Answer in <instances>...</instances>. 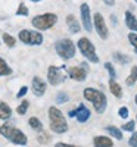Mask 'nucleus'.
Instances as JSON below:
<instances>
[{
    "instance_id": "obj_15",
    "label": "nucleus",
    "mask_w": 137,
    "mask_h": 147,
    "mask_svg": "<svg viewBox=\"0 0 137 147\" xmlns=\"http://www.w3.org/2000/svg\"><path fill=\"white\" fill-rule=\"evenodd\" d=\"M112 146H114V141L109 137H102V136L94 137V147H112Z\"/></svg>"
},
{
    "instance_id": "obj_40",
    "label": "nucleus",
    "mask_w": 137,
    "mask_h": 147,
    "mask_svg": "<svg viewBox=\"0 0 137 147\" xmlns=\"http://www.w3.org/2000/svg\"><path fill=\"white\" fill-rule=\"evenodd\" d=\"M134 2H136V3H137V0H134Z\"/></svg>"
},
{
    "instance_id": "obj_30",
    "label": "nucleus",
    "mask_w": 137,
    "mask_h": 147,
    "mask_svg": "<svg viewBox=\"0 0 137 147\" xmlns=\"http://www.w3.org/2000/svg\"><path fill=\"white\" fill-rule=\"evenodd\" d=\"M128 40H130V43H131L133 47H134V52L137 53V32H131V34H128Z\"/></svg>"
},
{
    "instance_id": "obj_21",
    "label": "nucleus",
    "mask_w": 137,
    "mask_h": 147,
    "mask_svg": "<svg viewBox=\"0 0 137 147\" xmlns=\"http://www.w3.org/2000/svg\"><path fill=\"white\" fill-rule=\"evenodd\" d=\"M28 124H30V127H31L33 129H35V131H41V128H43V125H41V122H40V119H37L35 116L30 118V121H28Z\"/></svg>"
},
{
    "instance_id": "obj_34",
    "label": "nucleus",
    "mask_w": 137,
    "mask_h": 147,
    "mask_svg": "<svg viewBox=\"0 0 137 147\" xmlns=\"http://www.w3.org/2000/svg\"><path fill=\"white\" fill-rule=\"evenodd\" d=\"M27 91H28V87H25V85H24V87H21V90L18 91L16 97H18V99H19V97H22V96H25V94H27Z\"/></svg>"
},
{
    "instance_id": "obj_33",
    "label": "nucleus",
    "mask_w": 137,
    "mask_h": 147,
    "mask_svg": "<svg viewBox=\"0 0 137 147\" xmlns=\"http://www.w3.org/2000/svg\"><path fill=\"white\" fill-rule=\"evenodd\" d=\"M130 146L131 147H137V132H133V136L130 137Z\"/></svg>"
},
{
    "instance_id": "obj_2",
    "label": "nucleus",
    "mask_w": 137,
    "mask_h": 147,
    "mask_svg": "<svg viewBox=\"0 0 137 147\" xmlns=\"http://www.w3.org/2000/svg\"><path fill=\"white\" fill-rule=\"evenodd\" d=\"M49 121H50V129L56 134H64L68 129V124L66 119L64 116V113L55 106L49 107Z\"/></svg>"
},
{
    "instance_id": "obj_36",
    "label": "nucleus",
    "mask_w": 137,
    "mask_h": 147,
    "mask_svg": "<svg viewBox=\"0 0 137 147\" xmlns=\"http://www.w3.org/2000/svg\"><path fill=\"white\" fill-rule=\"evenodd\" d=\"M103 2H105V5H108V6H114L115 0H103Z\"/></svg>"
},
{
    "instance_id": "obj_18",
    "label": "nucleus",
    "mask_w": 137,
    "mask_h": 147,
    "mask_svg": "<svg viewBox=\"0 0 137 147\" xmlns=\"http://www.w3.org/2000/svg\"><path fill=\"white\" fill-rule=\"evenodd\" d=\"M109 88H111V93L114 94L115 97H122V90H121V85L115 81V80H111L109 81Z\"/></svg>"
},
{
    "instance_id": "obj_27",
    "label": "nucleus",
    "mask_w": 137,
    "mask_h": 147,
    "mask_svg": "<svg viewBox=\"0 0 137 147\" xmlns=\"http://www.w3.org/2000/svg\"><path fill=\"white\" fill-rule=\"evenodd\" d=\"M16 15L18 16H28V7L24 5V3H21L19 7H18V10H16Z\"/></svg>"
},
{
    "instance_id": "obj_11",
    "label": "nucleus",
    "mask_w": 137,
    "mask_h": 147,
    "mask_svg": "<svg viewBox=\"0 0 137 147\" xmlns=\"http://www.w3.org/2000/svg\"><path fill=\"white\" fill-rule=\"evenodd\" d=\"M87 65L85 63H83L80 68L78 66H71V68H68V75H69V78L71 80H74V81H84L85 78H87Z\"/></svg>"
},
{
    "instance_id": "obj_13",
    "label": "nucleus",
    "mask_w": 137,
    "mask_h": 147,
    "mask_svg": "<svg viewBox=\"0 0 137 147\" xmlns=\"http://www.w3.org/2000/svg\"><path fill=\"white\" fill-rule=\"evenodd\" d=\"M65 21H66V25H68V28H69V31H71L72 34H77V32H80L81 25H80V22L77 21V18L74 16V15H68Z\"/></svg>"
},
{
    "instance_id": "obj_8",
    "label": "nucleus",
    "mask_w": 137,
    "mask_h": 147,
    "mask_svg": "<svg viewBox=\"0 0 137 147\" xmlns=\"http://www.w3.org/2000/svg\"><path fill=\"white\" fill-rule=\"evenodd\" d=\"M65 66H49V71H47V80H49V84L50 85H58L60 82H64L65 80V74H62V69Z\"/></svg>"
},
{
    "instance_id": "obj_14",
    "label": "nucleus",
    "mask_w": 137,
    "mask_h": 147,
    "mask_svg": "<svg viewBox=\"0 0 137 147\" xmlns=\"http://www.w3.org/2000/svg\"><path fill=\"white\" fill-rule=\"evenodd\" d=\"M75 118L78 119V122H85L90 118V110L87 109L84 105H80L78 109L75 110Z\"/></svg>"
},
{
    "instance_id": "obj_19",
    "label": "nucleus",
    "mask_w": 137,
    "mask_h": 147,
    "mask_svg": "<svg viewBox=\"0 0 137 147\" xmlns=\"http://www.w3.org/2000/svg\"><path fill=\"white\" fill-rule=\"evenodd\" d=\"M125 82H127V85H130V87L137 82V66H133L131 68V72H130V75L127 77Z\"/></svg>"
},
{
    "instance_id": "obj_29",
    "label": "nucleus",
    "mask_w": 137,
    "mask_h": 147,
    "mask_svg": "<svg viewBox=\"0 0 137 147\" xmlns=\"http://www.w3.org/2000/svg\"><path fill=\"white\" fill-rule=\"evenodd\" d=\"M105 68H106V71L109 72V77H111V80H115V77H117V72H115L114 66H112V63L106 62V63H105Z\"/></svg>"
},
{
    "instance_id": "obj_20",
    "label": "nucleus",
    "mask_w": 137,
    "mask_h": 147,
    "mask_svg": "<svg viewBox=\"0 0 137 147\" xmlns=\"http://www.w3.org/2000/svg\"><path fill=\"white\" fill-rule=\"evenodd\" d=\"M10 74H12V69L9 68V65L5 60L0 57V77H6V75H10Z\"/></svg>"
},
{
    "instance_id": "obj_38",
    "label": "nucleus",
    "mask_w": 137,
    "mask_h": 147,
    "mask_svg": "<svg viewBox=\"0 0 137 147\" xmlns=\"http://www.w3.org/2000/svg\"><path fill=\"white\" fill-rule=\"evenodd\" d=\"M31 2H35L37 3V2H41V0H31Z\"/></svg>"
},
{
    "instance_id": "obj_4",
    "label": "nucleus",
    "mask_w": 137,
    "mask_h": 147,
    "mask_svg": "<svg viewBox=\"0 0 137 147\" xmlns=\"http://www.w3.org/2000/svg\"><path fill=\"white\" fill-rule=\"evenodd\" d=\"M55 50L60 59L69 60L75 56V44L69 38H62V40H58L55 43Z\"/></svg>"
},
{
    "instance_id": "obj_10",
    "label": "nucleus",
    "mask_w": 137,
    "mask_h": 147,
    "mask_svg": "<svg viewBox=\"0 0 137 147\" xmlns=\"http://www.w3.org/2000/svg\"><path fill=\"white\" fill-rule=\"evenodd\" d=\"M93 22H94V28L99 34V37H100L102 40H106L108 38V27H106V24H105V19L102 16V13H94L93 16Z\"/></svg>"
},
{
    "instance_id": "obj_37",
    "label": "nucleus",
    "mask_w": 137,
    "mask_h": 147,
    "mask_svg": "<svg viewBox=\"0 0 137 147\" xmlns=\"http://www.w3.org/2000/svg\"><path fill=\"white\" fill-rule=\"evenodd\" d=\"M69 116H71V118L75 116V110H71V112H69Z\"/></svg>"
},
{
    "instance_id": "obj_25",
    "label": "nucleus",
    "mask_w": 137,
    "mask_h": 147,
    "mask_svg": "<svg viewBox=\"0 0 137 147\" xmlns=\"http://www.w3.org/2000/svg\"><path fill=\"white\" fill-rule=\"evenodd\" d=\"M114 59L117 60V62H119V63H128V62H131V57L122 55V53H114Z\"/></svg>"
},
{
    "instance_id": "obj_17",
    "label": "nucleus",
    "mask_w": 137,
    "mask_h": 147,
    "mask_svg": "<svg viewBox=\"0 0 137 147\" xmlns=\"http://www.w3.org/2000/svg\"><path fill=\"white\" fill-rule=\"evenodd\" d=\"M10 115H12L10 106H9L7 103H5V102H0V119L6 121V119L10 118Z\"/></svg>"
},
{
    "instance_id": "obj_26",
    "label": "nucleus",
    "mask_w": 137,
    "mask_h": 147,
    "mask_svg": "<svg viewBox=\"0 0 137 147\" xmlns=\"http://www.w3.org/2000/svg\"><path fill=\"white\" fill-rule=\"evenodd\" d=\"M68 100H69V96H68L66 93L60 91V93L56 94V103H66Z\"/></svg>"
},
{
    "instance_id": "obj_22",
    "label": "nucleus",
    "mask_w": 137,
    "mask_h": 147,
    "mask_svg": "<svg viewBox=\"0 0 137 147\" xmlns=\"http://www.w3.org/2000/svg\"><path fill=\"white\" fill-rule=\"evenodd\" d=\"M106 131L111 134V136H114L117 140H122V132L117 127H106Z\"/></svg>"
},
{
    "instance_id": "obj_31",
    "label": "nucleus",
    "mask_w": 137,
    "mask_h": 147,
    "mask_svg": "<svg viewBox=\"0 0 137 147\" xmlns=\"http://www.w3.org/2000/svg\"><path fill=\"white\" fill-rule=\"evenodd\" d=\"M118 115H119L121 118H128V107H125V106L119 107V110H118Z\"/></svg>"
},
{
    "instance_id": "obj_35",
    "label": "nucleus",
    "mask_w": 137,
    "mask_h": 147,
    "mask_svg": "<svg viewBox=\"0 0 137 147\" xmlns=\"http://www.w3.org/2000/svg\"><path fill=\"white\" fill-rule=\"evenodd\" d=\"M55 147H78V146H72V144H66V143H56Z\"/></svg>"
},
{
    "instance_id": "obj_39",
    "label": "nucleus",
    "mask_w": 137,
    "mask_h": 147,
    "mask_svg": "<svg viewBox=\"0 0 137 147\" xmlns=\"http://www.w3.org/2000/svg\"><path fill=\"white\" fill-rule=\"evenodd\" d=\"M136 105H137V96H136Z\"/></svg>"
},
{
    "instance_id": "obj_3",
    "label": "nucleus",
    "mask_w": 137,
    "mask_h": 147,
    "mask_svg": "<svg viewBox=\"0 0 137 147\" xmlns=\"http://www.w3.org/2000/svg\"><path fill=\"white\" fill-rule=\"evenodd\" d=\"M0 134H2L3 137H6L10 143L18 144V146H25L27 141H28L25 134H24L21 129L15 128L12 124H3L2 127H0Z\"/></svg>"
},
{
    "instance_id": "obj_16",
    "label": "nucleus",
    "mask_w": 137,
    "mask_h": 147,
    "mask_svg": "<svg viewBox=\"0 0 137 147\" xmlns=\"http://www.w3.org/2000/svg\"><path fill=\"white\" fill-rule=\"evenodd\" d=\"M125 25H127L131 31H137V18L131 13L130 10L125 12Z\"/></svg>"
},
{
    "instance_id": "obj_28",
    "label": "nucleus",
    "mask_w": 137,
    "mask_h": 147,
    "mask_svg": "<svg viewBox=\"0 0 137 147\" xmlns=\"http://www.w3.org/2000/svg\"><path fill=\"white\" fill-rule=\"evenodd\" d=\"M37 141H39L40 144H47V143H49V136H47L46 132L40 131L39 136H37Z\"/></svg>"
},
{
    "instance_id": "obj_9",
    "label": "nucleus",
    "mask_w": 137,
    "mask_h": 147,
    "mask_svg": "<svg viewBox=\"0 0 137 147\" xmlns=\"http://www.w3.org/2000/svg\"><path fill=\"white\" fill-rule=\"evenodd\" d=\"M80 12H81V21H83V27L87 32H92L93 30V18L90 13V7L87 3H83L80 6Z\"/></svg>"
},
{
    "instance_id": "obj_23",
    "label": "nucleus",
    "mask_w": 137,
    "mask_h": 147,
    "mask_svg": "<svg viewBox=\"0 0 137 147\" xmlns=\"http://www.w3.org/2000/svg\"><path fill=\"white\" fill-rule=\"evenodd\" d=\"M28 107H30V102H28V100H24V102H21V105L16 107V112H18V115H25V113H27V110H28Z\"/></svg>"
},
{
    "instance_id": "obj_6",
    "label": "nucleus",
    "mask_w": 137,
    "mask_h": 147,
    "mask_svg": "<svg viewBox=\"0 0 137 147\" xmlns=\"http://www.w3.org/2000/svg\"><path fill=\"white\" fill-rule=\"evenodd\" d=\"M77 46H78V49H80L81 55H83L87 60H90L92 63H97V62H99V57H97V55H96V49H94L93 43H92L89 38H85V37L80 38L78 43H77Z\"/></svg>"
},
{
    "instance_id": "obj_7",
    "label": "nucleus",
    "mask_w": 137,
    "mask_h": 147,
    "mask_svg": "<svg viewBox=\"0 0 137 147\" xmlns=\"http://www.w3.org/2000/svg\"><path fill=\"white\" fill-rule=\"evenodd\" d=\"M18 38L28 46H40L43 43V34L33 30H22L18 34Z\"/></svg>"
},
{
    "instance_id": "obj_1",
    "label": "nucleus",
    "mask_w": 137,
    "mask_h": 147,
    "mask_svg": "<svg viewBox=\"0 0 137 147\" xmlns=\"http://www.w3.org/2000/svg\"><path fill=\"white\" fill-rule=\"evenodd\" d=\"M84 99L85 100H89L93 103L94 106V110L97 113H103L105 110H106V105H108V100H106V96L102 93V91H99L96 88H92V87H87L84 90Z\"/></svg>"
},
{
    "instance_id": "obj_5",
    "label": "nucleus",
    "mask_w": 137,
    "mask_h": 147,
    "mask_svg": "<svg viewBox=\"0 0 137 147\" xmlns=\"http://www.w3.org/2000/svg\"><path fill=\"white\" fill-rule=\"evenodd\" d=\"M58 22V16L55 13H43V15H37L33 18L31 24L34 25V28H37L39 31H44L52 28L55 24Z\"/></svg>"
},
{
    "instance_id": "obj_12",
    "label": "nucleus",
    "mask_w": 137,
    "mask_h": 147,
    "mask_svg": "<svg viewBox=\"0 0 137 147\" xmlns=\"http://www.w3.org/2000/svg\"><path fill=\"white\" fill-rule=\"evenodd\" d=\"M33 91L37 97H40L46 93V82L40 77H34L33 78Z\"/></svg>"
},
{
    "instance_id": "obj_32",
    "label": "nucleus",
    "mask_w": 137,
    "mask_h": 147,
    "mask_svg": "<svg viewBox=\"0 0 137 147\" xmlns=\"http://www.w3.org/2000/svg\"><path fill=\"white\" fill-rule=\"evenodd\" d=\"M122 129L124 131H134V122L130 121V122H127V124H124L122 125Z\"/></svg>"
},
{
    "instance_id": "obj_24",
    "label": "nucleus",
    "mask_w": 137,
    "mask_h": 147,
    "mask_svg": "<svg viewBox=\"0 0 137 147\" xmlns=\"http://www.w3.org/2000/svg\"><path fill=\"white\" fill-rule=\"evenodd\" d=\"M3 41H5V44H6L7 47H14V46L16 44L15 37H12V35H10V34H7V32H5V34H3Z\"/></svg>"
}]
</instances>
